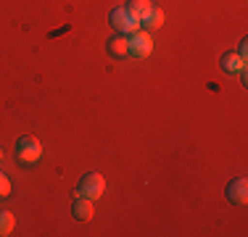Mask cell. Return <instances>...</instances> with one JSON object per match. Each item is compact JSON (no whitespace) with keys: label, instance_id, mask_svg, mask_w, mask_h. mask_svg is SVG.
Instances as JSON below:
<instances>
[{"label":"cell","instance_id":"6da1fadb","mask_svg":"<svg viewBox=\"0 0 248 237\" xmlns=\"http://www.w3.org/2000/svg\"><path fill=\"white\" fill-rule=\"evenodd\" d=\"M103 190H106V179L98 174V171H90V174H85L79 179L77 195H82V198H87V200H98L100 195H103Z\"/></svg>","mask_w":248,"mask_h":237},{"label":"cell","instance_id":"7a4b0ae2","mask_svg":"<svg viewBox=\"0 0 248 237\" xmlns=\"http://www.w3.org/2000/svg\"><path fill=\"white\" fill-rule=\"evenodd\" d=\"M16 156H19V161H24V163H34L40 156H43V145H40L37 137L24 134V137H19V142H16Z\"/></svg>","mask_w":248,"mask_h":237},{"label":"cell","instance_id":"3957f363","mask_svg":"<svg viewBox=\"0 0 248 237\" xmlns=\"http://www.w3.org/2000/svg\"><path fill=\"white\" fill-rule=\"evenodd\" d=\"M129 40V56L132 58H148L151 50H153V40L148 32H143V29H138V32L127 34Z\"/></svg>","mask_w":248,"mask_h":237},{"label":"cell","instance_id":"277c9868","mask_svg":"<svg viewBox=\"0 0 248 237\" xmlns=\"http://www.w3.org/2000/svg\"><path fill=\"white\" fill-rule=\"evenodd\" d=\"M111 27H114L119 34H132V32L140 29V21L132 19V16L127 14V8H114L111 11Z\"/></svg>","mask_w":248,"mask_h":237},{"label":"cell","instance_id":"5b68a950","mask_svg":"<svg viewBox=\"0 0 248 237\" xmlns=\"http://www.w3.org/2000/svg\"><path fill=\"white\" fill-rule=\"evenodd\" d=\"M227 200H230V203H235V206H246V200H248V182H246V177H238V179H232L227 185Z\"/></svg>","mask_w":248,"mask_h":237},{"label":"cell","instance_id":"8992f818","mask_svg":"<svg viewBox=\"0 0 248 237\" xmlns=\"http://www.w3.org/2000/svg\"><path fill=\"white\" fill-rule=\"evenodd\" d=\"M106 47H108V56L111 58H127L129 56V40H127V34H116V37H111L108 43H106Z\"/></svg>","mask_w":248,"mask_h":237},{"label":"cell","instance_id":"52a82bcc","mask_svg":"<svg viewBox=\"0 0 248 237\" xmlns=\"http://www.w3.org/2000/svg\"><path fill=\"white\" fill-rule=\"evenodd\" d=\"M164 24V11L161 8H156V5H153V8L148 11V14L143 16V19H140V29H143V32H156L158 27H161Z\"/></svg>","mask_w":248,"mask_h":237},{"label":"cell","instance_id":"ba28073f","mask_svg":"<svg viewBox=\"0 0 248 237\" xmlns=\"http://www.w3.org/2000/svg\"><path fill=\"white\" fill-rule=\"evenodd\" d=\"M72 211H74V219H79V222H90L93 213H95V208H93V200L82 198V195H77Z\"/></svg>","mask_w":248,"mask_h":237},{"label":"cell","instance_id":"9c48e42d","mask_svg":"<svg viewBox=\"0 0 248 237\" xmlns=\"http://www.w3.org/2000/svg\"><path fill=\"white\" fill-rule=\"evenodd\" d=\"M124 8H127V14L132 16V19L140 21L153 8V3H151V0H127V5H124Z\"/></svg>","mask_w":248,"mask_h":237},{"label":"cell","instance_id":"30bf717a","mask_svg":"<svg viewBox=\"0 0 248 237\" xmlns=\"http://www.w3.org/2000/svg\"><path fill=\"white\" fill-rule=\"evenodd\" d=\"M243 66H246V61L238 56V53L230 50V53H224V56H222V69L227 71V74H238Z\"/></svg>","mask_w":248,"mask_h":237},{"label":"cell","instance_id":"8fae6325","mask_svg":"<svg viewBox=\"0 0 248 237\" xmlns=\"http://www.w3.org/2000/svg\"><path fill=\"white\" fill-rule=\"evenodd\" d=\"M14 232V213L11 211H0V237Z\"/></svg>","mask_w":248,"mask_h":237},{"label":"cell","instance_id":"7c38bea8","mask_svg":"<svg viewBox=\"0 0 248 237\" xmlns=\"http://www.w3.org/2000/svg\"><path fill=\"white\" fill-rule=\"evenodd\" d=\"M11 195V179L0 171V198H8Z\"/></svg>","mask_w":248,"mask_h":237},{"label":"cell","instance_id":"4fadbf2b","mask_svg":"<svg viewBox=\"0 0 248 237\" xmlns=\"http://www.w3.org/2000/svg\"><path fill=\"white\" fill-rule=\"evenodd\" d=\"M238 56L243 58V61H248V45H246V40L240 43V47H238Z\"/></svg>","mask_w":248,"mask_h":237},{"label":"cell","instance_id":"5bb4252c","mask_svg":"<svg viewBox=\"0 0 248 237\" xmlns=\"http://www.w3.org/2000/svg\"><path fill=\"white\" fill-rule=\"evenodd\" d=\"M238 74H240V82H243V85H248V71H246V66H243V69H240V71H238Z\"/></svg>","mask_w":248,"mask_h":237},{"label":"cell","instance_id":"9a60e30c","mask_svg":"<svg viewBox=\"0 0 248 237\" xmlns=\"http://www.w3.org/2000/svg\"><path fill=\"white\" fill-rule=\"evenodd\" d=\"M0 158H3V148H0Z\"/></svg>","mask_w":248,"mask_h":237}]
</instances>
